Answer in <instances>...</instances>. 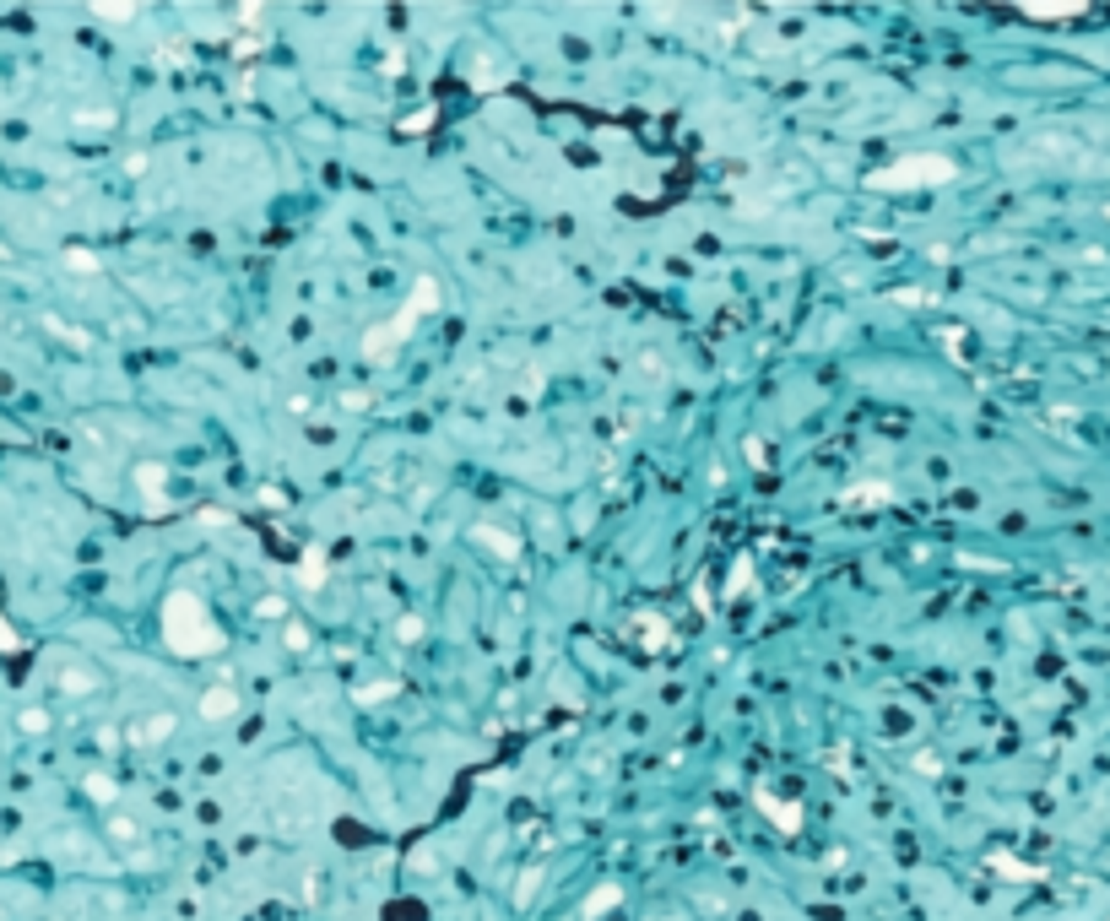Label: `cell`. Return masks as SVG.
Here are the masks:
<instances>
[{
  "instance_id": "6da1fadb",
  "label": "cell",
  "mask_w": 1110,
  "mask_h": 921,
  "mask_svg": "<svg viewBox=\"0 0 1110 921\" xmlns=\"http://www.w3.org/2000/svg\"><path fill=\"white\" fill-rule=\"evenodd\" d=\"M163 645L184 662H201V656H217L228 645V634L195 591H168L163 597Z\"/></svg>"
},
{
  "instance_id": "7a4b0ae2",
  "label": "cell",
  "mask_w": 1110,
  "mask_h": 921,
  "mask_svg": "<svg viewBox=\"0 0 1110 921\" xmlns=\"http://www.w3.org/2000/svg\"><path fill=\"white\" fill-rule=\"evenodd\" d=\"M434 309H439V282H434V277H418V282H412V293H407V304H401L390 320H380V325H369V331H363V347H358V352H363V363H390V358H396V352L412 342V331H418V325H423Z\"/></svg>"
},
{
  "instance_id": "3957f363",
  "label": "cell",
  "mask_w": 1110,
  "mask_h": 921,
  "mask_svg": "<svg viewBox=\"0 0 1110 921\" xmlns=\"http://www.w3.org/2000/svg\"><path fill=\"white\" fill-rule=\"evenodd\" d=\"M954 174H959L954 157H943V152H910V157H899V163L867 174V190H927V184H948Z\"/></svg>"
},
{
  "instance_id": "277c9868",
  "label": "cell",
  "mask_w": 1110,
  "mask_h": 921,
  "mask_svg": "<svg viewBox=\"0 0 1110 921\" xmlns=\"http://www.w3.org/2000/svg\"><path fill=\"white\" fill-rule=\"evenodd\" d=\"M163 483H168V466H163V461H141V466H136V488H141V504H146V515H163V510H168V493H163Z\"/></svg>"
},
{
  "instance_id": "5b68a950",
  "label": "cell",
  "mask_w": 1110,
  "mask_h": 921,
  "mask_svg": "<svg viewBox=\"0 0 1110 921\" xmlns=\"http://www.w3.org/2000/svg\"><path fill=\"white\" fill-rule=\"evenodd\" d=\"M753 803L764 808V819H769L780 835H796V830H802V808H796V803H780L775 792H753Z\"/></svg>"
},
{
  "instance_id": "8992f818",
  "label": "cell",
  "mask_w": 1110,
  "mask_h": 921,
  "mask_svg": "<svg viewBox=\"0 0 1110 921\" xmlns=\"http://www.w3.org/2000/svg\"><path fill=\"white\" fill-rule=\"evenodd\" d=\"M472 542H483V548H488L494 559H504V564H515V559H521V542H515L510 531L488 526V521H477V526H472Z\"/></svg>"
},
{
  "instance_id": "52a82bcc",
  "label": "cell",
  "mask_w": 1110,
  "mask_h": 921,
  "mask_svg": "<svg viewBox=\"0 0 1110 921\" xmlns=\"http://www.w3.org/2000/svg\"><path fill=\"white\" fill-rule=\"evenodd\" d=\"M233 716H239V689L217 683L201 694V721H233Z\"/></svg>"
},
{
  "instance_id": "ba28073f",
  "label": "cell",
  "mask_w": 1110,
  "mask_h": 921,
  "mask_svg": "<svg viewBox=\"0 0 1110 921\" xmlns=\"http://www.w3.org/2000/svg\"><path fill=\"white\" fill-rule=\"evenodd\" d=\"M840 504H851V510H878V504H894V488H889V483H856V488L840 493Z\"/></svg>"
},
{
  "instance_id": "9c48e42d",
  "label": "cell",
  "mask_w": 1110,
  "mask_h": 921,
  "mask_svg": "<svg viewBox=\"0 0 1110 921\" xmlns=\"http://www.w3.org/2000/svg\"><path fill=\"white\" fill-rule=\"evenodd\" d=\"M325 586V548H304V569H298V591H320Z\"/></svg>"
},
{
  "instance_id": "30bf717a",
  "label": "cell",
  "mask_w": 1110,
  "mask_h": 921,
  "mask_svg": "<svg viewBox=\"0 0 1110 921\" xmlns=\"http://www.w3.org/2000/svg\"><path fill=\"white\" fill-rule=\"evenodd\" d=\"M634 629H639V634H634V640H639V645H644V651H661V645H666V640H672V624H666V618H661V613H644V618H639V624H634Z\"/></svg>"
},
{
  "instance_id": "8fae6325",
  "label": "cell",
  "mask_w": 1110,
  "mask_h": 921,
  "mask_svg": "<svg viewBox=\"0 0 1110 921\" xmlns=\"http://www.w3.org/2000/svg\"><path fill=\"white\" fill-rule=\"evenodd\" d=\"M1084 5L1078 0H1024V16H1040V22H1057V16H1078Z\"/></svg>"
},
{
  "instance_id": "7c38bea8",
  "label": "cell",
  "mask_w": 1110,
  "mask_h": 921,
  "mask_svg": "<svg viewBox=\"0 0 1110 921\" xmlns=\"http://www.w3.org/2000/svg\"><path fill=\"white\" fill-rule=\"evenodd\" d=\"M168 732H174V716H146V721H141V727H130V732H125V738H130V743H141V748H146V743H163V738H168Z\"/></svg>"
},
{
  "instance_id": "4fadbf2b",
  "label": "cell",
  "mask_w": 1110,
  "mask_h": 921,
  "mask_svg": "<svg viewBox=\"0 0 1110 921\" xmlns=\"http://www.w3.org/2000/svg\"><path fill=\"white\" fill-rule=\"evenodd\" d=\"M617 900H623V889H617V884H601V889H590V900H585V921L607 916V911H612Z\"/></svg>"
},
{
  "instance_id": "5bb4252c",
  "label": "cell",
  "mask_w": 1110,
  "mask_h": 921,
  "mask_svg": "<svg viewBox=\"0 0 1110 921\" xmlns=\"http://www.w3.org/2000/svg\"><path fill=\"white\" fill-rule=\"evenodd\" d=\"M92 16H103V22H136V16H141V5H130V0H98V5H92Z\"/></svg>"
},
{
  "instance_id": "9a60e30c",
  "label": "cell",
  "mask_w": 1110,
  "mask_h": 921,
  "mask_svg": "<svg viewBox=\"0 0 1110 921\" xmlns=\"http://www.w3.org/2000/svg\"><path fill=\"white\" fill-rule=\"evenodd\" d=\"M81 786H87V797H92V803H103V808H108V803H119V786H114L108 775H87Z\"/></svg>"
},
{
  "instance_id": "2e32d148",
  "label": "cell",
  "mask_w": 1110,
  "mask_h": 921,
  "mask_svg": "<svg viewBox=\"0 0 1110 921\" xmlns=\"http://www.w3.org/2000/svg\"><path fill=\"white\" fill-rule=\"evenodd\" d=\"M60 689H65V694H92V689H98V678L81 667V672H65V678H60Z\"/></svg>"
},
{
  "instance_id": "e0dca14e",
  "label": "cell",
  "mask_w": 1110,
  "mask_h": 921,
  "mask_svg": "<svg viewBox=\"0 0 1110 921\" xmlns=\"http://www.w3.org/2000/svg\"><path fill=\"white\" fill-rule=\"evenodd\" d=\"M65 271H98V255L92 249H65Z\"/></svg>"
},
{
  "instance_id": "ac0fdd59",
  "label": "cell",
  "mask_w": 1110,
  "mask_h": 921,
  "mask_svg": "<svg viewBox=\"0 0 1110 921\" xmlns=\"http://www.w3.org/2000/svg\"><path fill=\"white\" fill-rule=\"evenodd\" d=\"M16 721H22V732H27V738H43V732H49V716H43V710H22Z\"/></svg>"
},
{
  "instance_id": "d6986e66",
  "label": "cell",
  "mask_w": 1110,
  "mask_h": 921,
  "mask_svg": "<svg viewBox=\"0 0 1110 921\" xmlns=\"http://www.w3.org/2000/svg\"><path fill=\"white\" fill-rule=\"evenodd\" d=\"M282 640H287V651H309V629H304V624H287Z\"/></svg>"
},
{
  "instance_id": "ffe728a7",
  "label": "cell",
  "mask_w": 1110,
  "mask_h": 921,
  "mask_svg": "<svg viewBox=\"0 0 1110 921\" xmlns=\"http://www.w3.org/2000/svg\"><path fill=\"white\" fill-rule=\"evenodd\" d=\"M753 586V564H737V575H731V597H742Z\"/></svg>"
},
{
  "instance_id": "44dd1931",
  "label": "cell",
  "mask_w": 1110,
  "mask_h": 921,
  "mask_svg": "<svg viewBox=\"0 0 1110 921\" xmlns=\"http://www.w3.org/2000/svg\"><path fill=\"white\" fill-rule=\"evenodd\" d=\"M537 884H542V873H537V868H531V873H526V879H521V889H515V900H521V906H526V900H531V895H537Z\"/></svg>"
},
{
  "instance_id": "7402d4cb",
  "label": "cell",
  "mask_w": 1110,
  "mask_h": 921,
  "mask_svg": "<svg viewBox=\"0 0 1110 921\" xmlns=\"http://www.w3.org/2000/svg\"><path fill=\"white\" fill-rule=\"evenodd\" d=\"M16 645H22V634H16V629L0 618V651H16Z\"/></svg>"
},
{
  "instance_id": "603a6c76",
  "label": "cell",
  "mask_w": 1110,
  "mask_h": 921,
  "mask_svg": "<svg viewBox=\"0 0 1110 921\" xmlns=\"http://www.w3.org/2000/svg\"><path fill=\"white\" fill-rule=\"evenodd\" d=\"M108 830H114V841H136V824H130V819H114Z\"/></svg>"
}]
</instances>
